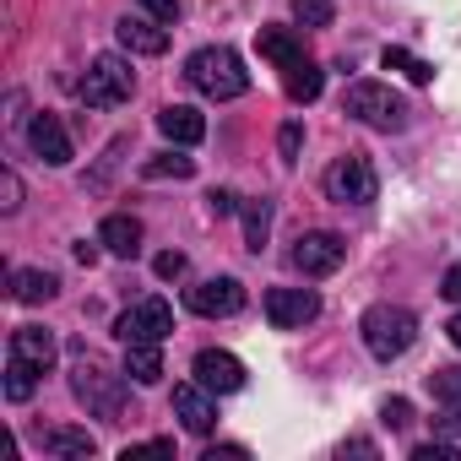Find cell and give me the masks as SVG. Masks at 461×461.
<instances>
[{"mask_svg":"<svg viewBox=\"0 0 461 461\" xmlns=\"http://www.w3.org/2000/svg\"><path fill=\"white\" fill-rule=\"evenodd\" d=\"M185 82H190L201 98H212V104H234V98L250 93V71H245V60L228 50V44L195 50V55L185 60Z\"/></svg>","mask_w":461,"mask_h":461,"instance_id":"obj_1","label":"cell"},{"mask_svg":"<svg viewBox=\"0 0 461 461\" xmlns=\"http://www.w3.org/2000/svg\"><path fill=\"white\" fill-rule=\"evenodd\" d=\"M125 380H131L125 369L114 375V369H109L98 353H87V348L71 358V391H77V402H82L87 412H98L104 423H125Z\"/></svg>","mask_w":461,"mask_h":461,"instance_id":"obj_2","label":"cell"},{"mask_svg":"<svg viewBox=\"0 0 461 461\" xmlns=\"http://www.w3.org/2000/svg\"><path fill=\"white\" fill-rule=\"evenodd\" d=\"M342 114L348 120H358V125H369V131H407V120H412V104L396 93V87H385V82H353L348 93H342Z\"/></svg>","mask_w":461,"mask_h":461,"instance_id":"obj_3","label":"cell"},{"mask_svg":"<svg viewBox=\"0 0 461 461\" xmlns=\"http://www.w3.org/2000/svg\"><path fill=\"white\" fill-rule=\"evenodd\" d=\"M358 331H364V348L380 364H391V358H402L418 342V315L407 304H369L364 321H358Z\"/></svg>","mask_w":461,"mask_h":461,"instance_id":"obj_4","label":"cell"},{"mask_svg":"<svg viewBox=\"0 0 461 461\" xmlns=\"http://www.w3.org/2000/svg\"><path fill=\"white\" fill-rule=\"evenodd\" d=\"M136 93V71L125 55H98L82 77V104L87 109H114V104H131Z\"/></svg>","mask_w":461,"mask_h":461,"instance_id":"obj_5","label":"cell"},{"mask_svg":"<svg viewBox=\"0 0 461 461\" xmlns=\"http://www.w3.org/2000/svg\"><path fill=\"white\" fill-rule=\"evenodd\" d=\"M321 185H326V195H331V201H342V206H369V201L380 195V179H375V168H369V158H364V152L337 158V163L321 174Z\"/></svg>","mask_w":461,"mask_h":461,"instance_id":"obj_6","label":"cell"},{"mask_svg":"<svg viewBox=\"0 0 461 461\" xmlns=\"http://www.w3.org/2000/svg\"><path fill=\"white\" fill-rule=\"evenodd\" d=\"M185 310L201 321H228L245 310V283L240 277H201L195 288H185Z\"/></svg>","mask_w":461,"mask_h":461,"instance_id":"obj_7","label":"cell"},{"mask_svg":"<svg viewBox=\"0 0 461 461\" xmlns=\"http://www.w3.org/2000/svg\"><path fill=\"white\" fill-rule=\"evenodd\" d=\"M168 331H174L168 299H136V304L120 310V321H114V337H120V342H163Z\"/></svg>","mask_w":461,"mask_h":461,"instance_id":"obj_8","label":"cell"},{"mask_svg":"<svg viewBox=\"0 0 461 461\" xmlns=\"http://www.w3.org/2000/svg\"><path fill=\"white\" fill-rule=\"evenodd\" d=\"M288 261L304 277H331L348 261V245H342V234H331V228H315V234H299V245L288 250Z\"/></svg>","mask_w":461,"mask_h":461,"instance_id":"obj_9","label":"cell"},{"mask_svg":"<svg viewBox=\"0 0 461 461\" xmlns=\"http://www.w3.org/2000/svg\"><path fill=\"white\" fill-rule=\"evenodd\" d=\"M190 369H195V380H201L212 396H234V391H245V364H240L234 353H222V348H201Z\"/></svg>","mask_w":461,"mask_h":461,"instance_id":"obj_10","label":"cell"},{"mask_svg":"<svg viewBox=\"0 0 461 461\" xmlns=\"http://www.w3.org/2000/svg\"><path fill=\"white\" fill-rule=\"evenodd\" d=\"M321 315V299L310 294V288H272L267 294V321H272V331H299V326H310Z\"/></svg>","mask_w":461,"mask_h":461,"instance_id":"obj_11","label":"cell"},{"mask_svg":"<svg viewBox=\"0 0 461 461\" xmlns=\"http://www.w3.org/2000/svg\"><path fill=\"white\" fill-rule=\"evenodd\" d=\"M174 418L190 429V434H212L217 429V402L212 391L195 380V385H174Z\"/></svg>","mask_w":461,"mask_h":461,"instance_id":"obj_12","label":"cell"},{"mask_svg":"<svg viewBox=\"0 0 461 461\" xmlns=\"http://www.w3.org/2000/svg\"><path fill=\"white\" fill-rule=\"evenodd\" d=\"M28 147H33L50 168H66V163H71V136H66V125H60L55 114H33V120H28Z\"/></svg>","mask_w":461,"mask_h":461,"instance_id":"obj_13","label":"cell"},{"mask_svg":"<svg viewBox=\"0 0 461 461\" xmlns=\"http://www.w3.org/2000/svg\"><path fill=\"white\" fill-rule=\"evenodd\" d=\"M55 353H60V342H55V331H50V326H17V331H12V358L33 364L39 375H50V369H55Z\"/></svg>","mask_w":461,"mask_h":461,"instance_id":"obj_14","label":"cell"},{"mask_svg":"<svg viewBox=\"0 0 461 461\" xmlns=\"http://www.w3.org/2000/svg\"><path fill=\"white\" fill-rule=\"evenodd\" d=\"M98 245H104L109 256H120V261H136V256H141V222H136L131 212H109V217L98 222Z\"/></svg>","mask_w":461,"mask_h":461,"instance_id":"obj_15","label":"cell"},{"mask_svg":"<svg viewBox=\"0 0 461 461\" xmlns=\"http://www.w3.org/2000/svg\"><path fill=\"white\" fill-rule=\"evenodd\" d=\"M114 39H120V50H131V55H163V50H168V28H163L158 17H120Z\"/></svg>","mask_w":461,"mask_h":461,"instance_id":"obj_16","label":"cell"},{"mask_svg":"<svg viewBox=\"0 0 461 461\" xmlns=\"http://www.w3.org/2000/svg\"><path fill=\"white\" fill-rule=\"evenodd\" d=\"M158 131H163L174 147H195V141L206 136V120H201L190 104H168V109H158Z\"/></svg>","mask_w":461,"mask_h":461,"instance_id":"obj_17","label":"cell"},{"mask_svg":"<svg viewBox=\"0 0 461 461\" xmlns=\"http://www.w3.org/2000/svg\"><path fill=\"white\" fill-rule=\"evenodd\" d=\"M283 87H288V98H294V104H315V98H321V87H326V77H321V66H315L310 55H299L294 66H283Z\"/></svg>","mask_w":461,"mask_h":461,"instance_id":"obj_18","label":"cell"},{"mask_svg":"<svg viewBox=\"0 0 461 461\" xmlns=\"http://www.w3.org/2000/svg\"><path fill=\"white\" fill-rule=\"evenodd\" d=\"M55 294H60V277H55V272L12 267V299H17V304H50Z\"/></svg>","mask_w":461,"mask_h":461,"instance_id":"obj_19","label":"cell"},{"mask_svg":"<svg viewBox=\"0 0 461 461\" xmlns=\"http://www.w3.org/2000/svg\"><path fill=\"white\" fill-rule=\"evenodd\" d=\"M125 375L136 385H158L163 380V342H125Z\"/></svg>","mask_w":461,"mask_h":461,"instance_id":"obj_20","label":"cell"},{"mask_svg":"<svg viewBox=\"0 0 461 461\" xmlns=\"http://www.w3.org/2000/svg\"><path fill=\"white\" fill-rule=\"evenodd\" d=\"M39 445H44L50 456H71V461H87V456L98 450V439H93L87 429H66V423H60V429H44Z\"/></svg>","mask_w":461,"mask_h":461,"instance_id":"obj_21","label":"cell"},{"mask_svg":"<svg viewBox=\"0 0 461 461\" xmlns=\"http://www.w3.org/2000/svg\"><path fill=\"white\" fill-rule=\"evenodd\" d=\"M261 55H267V60L283 71V66H294V60L304 55V44H299L288 28H261Z\"/></svg>","mask_w":461,"mask_h":461,"instance_id":"obj_22","label":"cell"},{"mask_svg":"<svg viewBox=\"0 0 461 461\" xmlns=\"http://www.w3.org/2000/svg\"><path fill=\"white\" fill-rule=\"evenodd\" d=\"M380 66H385V71H402L412 87H429V82H434V66H429V60H418L412 50H396V44L380 55Z\"/></svg>","mask_w":461,"mask_h":461,"instance_id":"obj_23","label":"cell"},{"mask_svg":"<svg viewBox=\"0 0 461 461\" xmlns=\"http://www.w3.org/2000/svg\"><path fill=\"white\" fill-rule=\"evenodd\" d=\"M267 234H272V201L261 195V201H245V245L261 256L267 250Z\"/></svg>","mask_w":461,"mask_h":461,"instance_id":"obj_24","label":"cell"},{"mask_svg":"<svg viewBox=\"0 0 461 461\" xmlns=\"http://www.w3.org/2000/svg\"><path fill=\"white\" fill-rule=\"evenodd\" d=\"M190 174H195V158L185 152H158L141 163V179H190Z\"/></svg>","mask_w":461,"mask_h":461,"instance_id":"obj_25","label":"cell"},{"mask_svg":"<svg viewBox=\"0 0 461 461\" xmlns=\"http://www.w3.org/2000/svg\"><path fill=\"white\" fill-rule=\"evenodd\" d=\"M33 391H39V369L6 353V402H28Z\"/></svg>","mask_w":461,"mask_h":461,"instance_id":"obj_26","label":"cell"},{"mask_svg":"<svg viewBox=\"0 0 461 461\" xmlns=\"http://www.w3.org/2000/svg\"><path fill=\"white\" fill-rule=\"evenodd\" d=\"M429 391H434V402H445V407H461V364H450V369H434V375H429Z\"/></svg>","mask_w":461,"mask_h":461,"instance_id":"obj_27","label":"cell"},{"mask_svg":"<svg viewBox=\"0 0 461 461\" xmlns=\"http://www.w3.org/2000/svg\"><path fill=\"white\" fill-rule=\"evenodd\" d=\"M331 17H337L331 0H294V23L299 28H331Z\"/></svg>","mask_w":461,"mask_h":461,"instance_id":"obj_28","label":"cell"},{"mask_svg":"<svg viewBox=\"0 0 461 461\" xmlns=\"http://www.w3.org/2000/svg\"><path fill=\"white\" fill-rule=\"evenodd\" d=\"M380 423H385V429H407V423H412V402H407V396H385V402H380Z\"/></svg>","mask_w":461,"mask_h":461,"instance_id":"obj_29","label":"cell"},{"mask_svg":"<svg viewBox=\"0 0 461 461\" xmlns=\"http://www.w3.org/2000/svg\"><path fill=\"white\" fill-rule=\"evenodd\" d=\"M299 147H304V125L288 120V125L277 131V152H283V163H299Z\"/></svg>","mask_w":461,"mask_h":461,"instance_id":"obj_30","label":"cell"},{"mask_svg":"<svg viewBox=\"0 0 461 461\" xmlns=\"http://www.w3.org/2000/svg\"><path fill=\"white\" fill-rule=\"evenodd\" d=\"M456 456H461L456 439H434V445H418L412 450V461H456Z\"/></svg>","mask_w":461,"mask_h":461,"instance_id":"obj_31","label":"cell"},{"mask_svg":"<svg viewBox=\"0 0 461 461\" xmlns=\"http://www.w3.org/2000/svg\"><path fill=\"white\" fill-rule=\"evenodd\" d=\"M152 272H158L163 283H174V277H185V256H179V250H163V256L152 261Z\"/></svg>","mask_w":461,"mask_h":461,"instance_id":"obj_32","label":"cell"},{"mask_svg":"<svg viewBox=\"0 0 461 461\" xmlns=\"http://www.w3.org/2000/svg\"><path fill=\"white\" fill-rule=\"evenodd\" d=\"M136 456H174V439H147V445H125V461Z\"/></svg>","mask_w":461,"mask_h":461,"instance_id":"obj_33","label":"cell"},{"mask_svg":"<svg viewBox=\"0 0 461 461\" xmlns=\"http://www.w3.org/2000/svg\"><path fill=\"white\" fill-rule=\"evenodd\" d=\"M206 206H212V217H228V212H240V195L234 190H212Z\"/></svg>","mask_w":461,"mask_h":461,"instance_id":"obj_34","label":"cell"},{"mask_svg":"<svg viewBox=\"0 0 461 461\" xmlns=\"http://www.w3.org/2000/svg\"><path fill=\"white\" fill-rule=\"evenodd\" d=\"M141 12L158 17V23H174L179 17V0H141Z\"/></svg>","mask_w":461,"mask_h":461,"instance_id":"obj_35","label":"cell"},{"mask_svg":"<svg viewBox=\"0 0 461 461\" xmlns=\"http://www.w3.org/2000/svg\"><path fill=\"white\" fill-rule=\"evenodd\" d=\"M0 185H6V201H0V206H6V212H17V206H23V179L6 168V179H0Z\"/></svg>","mask_w":461,"mask_h":461,"instance_id":"obj_36","label":"cell"},{"mask_svg":"<svg viewBox=\"0 0 461 461\" xmlns=\"http://www.w3.org/2000/svg\"><path fill=\"white\" fill-rule=\"evenodd\" d=\"M439 294H445L450 304H461V261H456V267L445 272V283H439Z\"/></svg>","mask_w":461,"mask_h":461,"instance_id":"obj_37","label":"cell"},{"mask_svg":"<svg viewBox=\"0 0 461 461\" xmlns=\"http://www.w3.org/2000/svg\"><path fill=\"white\" fill-rule=\"evenodd\" d=\"M439 434H445V439H461V407H445V418H439Z\"/></svg>","mask_w":461,"mask_h":461,"instance_id":"obj_38","label":"cell"},{"mask_svg":"<svg viewBox=\"0 0 461 461\" xmlns=\"http://www.w3.org/2000/svg\"><path fill=\"white\" fill-rule=\"evenodd\" d=\"M342 456H380V445H375V439H348Z\"/></svg>","mask_w":461,"mask_h":461,"instance_id":"obj_39","label":"cell"},{"mask_svg":"<svg viewBox=\"0 0 461 461\" xmlns=\"http://www.w3.org/2000/svg\"><path fill=\"white\" fill-rule=\"evenodd\" d=\"M217 456H250V450H245V445H212L206 461H217Z\"/></svg>","mask_w":461,"mask_h":461,"instance_id":"obj_40","label":"cell"},{"mask_svg":"<svg viewBox=\"0 0 461 461\" xmlns=\"http://www.w3.org/2000/svg\"><path fill=\"white\" fill-rule=\"evenodd\" d=\"M77 261H82V267H93V261H98V245H87V240H82V245H77Z\"/></svg>","mask_w":461,"mask_h":461,"instance_id":"obj_41","label":"cell"},{"mask_svg":"<svg viewBox=\"0 0 461 461\" xmlns=\"http://www.w3.org/2000/svg\"><path fill=\"white\" fill-rule=\"evenodd\" d=\"M445 331H450V342H456V348H461V315H456V321H450V326H445Z\"/></svg>","mask_w":461,"mask_h":461,"instance_id":"obj_42","label":"cell"}]
</instances>
